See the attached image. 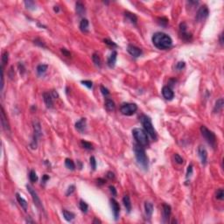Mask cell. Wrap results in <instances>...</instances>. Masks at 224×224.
<instances>
[{"label":"cell","instance_id":"obj_6","mask_svg":"<svg viewBox=\"0 0 224 224\" xmlns=\"http://www.w3.org/2000/svg\"><path fill=\"white\" fill-rule=\"evenodd\" d=\"M33 130H34L33 139L30 146L32 147V149H36L37 148V140L42 135V130H41V126H40L39 122H38V121L33 122Z\"/></svg>","mask_w":224,"mask_h":224},{"label":"cell","instance_id":"obj_39","mask_svg":"<svg viewBox=\"0 0 224 224\" xmlns=\"http://www.w3.org/2000/svg\"><path fill=\"white\" fill-rule=\"evenodd\" d=\"M159 21H158V23L160 25V26H167V24H168V19L166 18H160L159 19H158Z\"/></svg>","mask_w":224,"mask_h":224},{"label":"cell","instance_id":"obj_41","mask_svg":"<svg viewBox=\"0 0 224 224\" xmlns=\"http://www.w3.org/2000/svg\"><path fill=\"white\" fill-rule=\"evenodd\" d=\"M103 42H104L106 45H108V46H109V47H113V48H117V45L115 42H113V41L110 40V39H105L103 40Z\"/></svg>","mask_w":224,"mask_h":224},{"label":"cell","instance_id":"obj_56","mask_svg":"<svg viewBox=\"0 0 224 224\" xmlns=\"http://www.w3.org/2000/svg\"><path fill=\"white\" fill-rule=\"evenodd\" d=\"M93 223H102V221H100V220H98V219H96V218H95V220H94V221H93Z\"/></svg>","mask_w":224,"mask_h":224},{"label":"cell","instance_id":"obj_13","mask_svg":"<svg viewBox=\"0 0 224 224\" xmlns=\"http://www.w3.org/2000/svg\"><path fill=\"white\" fill-rule=\"evenodd\" d=\"M127 51L128 53L133 56V57H139L142 54V50L140 48H138V47L133 46V45H128V48H127Z\"/></svg>","mask_w":224,"mask_h":224},{"label":"cell","instance_id":"obj_10","mask_svg":"<svg viewBox=\"0 0 224 224\" xmlns=\"http://www.w3.org/2000/svg\"><path fill=\"white\" fill-rule=\"evenodd\" d=\"M180 36L182 39L188 41L192 39V34L187 32V26L186 23H181L180 25Z\"/></svg>","mask_w":224,"mask_h":224},{"label":"cell","instance_id":"obj_23","mask_svg":"<svg viewBox=\"0 0 224 224\" xmlns=\"http://www.w3.org/2000/svg\"><path fill=\"white\" fill-rule=\"evenodd\" d=\"M105 108L109 112H112L114 111L116 109V105H115V102L112 101L111 99H109L107 98L105 100Z\"/></svg>","mask_w":224,"mask_h":224},{"label":"cell","instance_id":"obj_20","mask_svg":"<svg viewBox=\"0 0 224 224\" xmlns=\"http://www.w3.org/2000/svg\"><path fill=\"white\" fill-rule=\"evenodd\" d=\"M16 199H17V200H18V202L19 203V205L21 206V208H23L25 211H26V210H27V208H28L27 201H26L23 197H21V195H20L18 193H16Z\"/></svg>","mask_w":224,"mask_h":224},{"label":"cell","instance_id":"obj_44","mask_svg":"<svg viewBox=\"0 0 224 224\" xmlns=\"http://www.w3.org/2000/svg\"><path fill=\"white\" fill-rule=\"evenodd\" d=\"M90 165H91V168L95 171L96 169V159H95V157L94 156H92V157H90Z\"/></svg>","mask_w":224,"mask_h":224},{"label":"cell","instance_id":"obj_24","mask_svg":"<svg viewBox=\"0 0 224 224\" xmlns=\"http://www.w3.org/2000/svg\"><path fill=\"white\" fill-rule=\"evenodd\" d=\"M48 69V66L46 64H40L37 67V74L39 76H42L45 75V73L47 72Z\"/></svg>","mask_w":224,"mask_h":224},{"label":"cell","instance_id":"obj_30","mask_svg":"<svg viewBox=\"0 0 224 224\" xmlns=\"http://www.w3.org/2000/svg\"><path fill=\"white\" fill-rule=\"evenodd\" d=\"M65 166L68 169L72 170V171L75 169V165L74 161L70 159H66L65 160Z\"/></svg>","mask_w":224,"mask_h":224},{"label":"cell","instance_id":"obj_51","mask_svg":"<svg viewBox=\"0 0 224 224\" xmlns=\"http://www.w3.org/2000/svg\"><path fill=\"white\" fill-rule=\"evenodd\" d=\"M48 180H49V176L48 175H47V174L43 175V177H42V182L43 183H46Z\"/></svg>","mask_w":224,"mask_h":224},{"label":"cell","instance_id":"obj_12","mask_svg":"<svg viewBox=\"0 0 224 224\" xmlns=\"http://www.w3.org/2000/svg\"><path fill=\"white\" fill-rule=\"evenodd\" d=\"M198 155L200 159L201 164L203 166H205L208 162V151L207 150L203 147V146H199L198 147Z\"/></svg>","mask_w":224,"mask_h":224},{"label":"cell","instance_id":"obj_50","mask_svg":"<svg viewBox=\"0 0 224 224\" xmlns=\"http://www.w3.org/2000/svg\"><path fill=\"white\" fill-rule=\"evenodd\" d=\"M61 53H62L65 56H67V57H70V56H71L70 53H69L68 50H66L65 48H62V49H61Z\"/></svg>","mask_w":224,"mask_h":224},{"label":"cell","instance_id":"obj_8","mask_svg":"<svg viewBox=\"0 0 224 224\" xmlns=\"http://www.w3.org/2000/svg\"><path fill=\"white\" fill-rule=\"evenodd\" d=\"M26 188H27L28 192L30 193V194H31V196H32V199H33V202H34L35 206H36L38 208L43 210V206H42V203H41V200H40L39 197L38 196L37 192H36L31 186H29V185H26Z\"/></svg>","mask_w":224,"mask_h":224},{"label":"cell","instance_id":"obj_3","mask_svg":"<svg viewBox=\"0 0 224 224\" xmlns=\"http://www.w3.org/2000/svg\"><path fill=\"white\" fill-rule=\"evenodd\" d=\"M132 135L137 141V143L145 147L149 145V138H148V134L146 131L141 128H135L132 130Z\"/></svg>","mask_w":224,"mask_h":224},{"label":"cell","instance_id":"obj_49","mask_svg":"<svg viewBox=\"0 0 224 224\" xmlns=\"http://www.w3.org/2000/svg\"><path fill=\"white\" fill-rule=\"evenodd\" d=\"M106 176H107V178L109 179V180H112V179L115 178V175H114V173L112 172H108Z\"/></svg>","mask_w":224,"mask_h":224},{"label":"cell","instance_id":"obj_33","mask_svg":"<svg viewBox=\"0 0 224 224\" xmlns=\"http://www.w3.org/2000/svg\"><path fill=\"white\" fill-rule=\"evenodd\" d=\"M81 144L82 147H83L84 149H86V150H89V151H90V150H93V149H94L92 144H91V143H89V142H87V141L81 140Z\"/></svg>","mask_w":224,"mask_h":224},{"label":"cell","instance_id":"obj_18","mask_svg":"<svg viewBox=\"0 0 224 224\" xmlns=\"http://www.w3.org/2000/svg\"><path fill=\"white\" fill-rule=\"evenodd\" d=\"M1 124L5 131H10V125H9V123H8V120L5 116L3 107H1Z\"/></svg>","mask_w":224,"mask_h":224},{"label":"cell","instance_id":"obj_40","mask_svg":"<svg viewBox=\"0 0 224 224\" xmlns=\"http://www.w3.org/2000/svg\"><path fill=\"white\" fill-rule=\"evenodd\" d=\"M100 89H101V92H102V94L104 96H108L109 95V89H108L107 88H105L103 85H101V87H100Z\"/></svg>","mask_w":224,"mask_h":224},{"label":"cell","instance_id":"obj_4","mask_svg":"<svg viewBox=\"0 0 224 224\" xmlns=\"http://www.w3.org/2000/svg\"><path fill=\"white\" fill-rule=\"evenodd\" d=\"M139 119H140V122L143 124L146 133L153 140H156L157 139V133H156V130H155V129L152 125L151 119L146 115H142L139 117Z\"/></svg>","mask_w":224,"mask_h":224},{"label":"cell","instance_id":"obj_54","mask_svg":"<svg viewBox=\"0 0 224 224\" xmlns=\"http://www.w3.org/2000/svg\"><path fill=\"white\" fill-rule=\"evenodd\" d=\"M220 43H221V45L222 46V45H223V34H222V33L220 35Z\"/></svg>","mask_w":224,"mask_h":224},{"label":"cell","instance_id":"obj_17","mask_svg":"<svg viewBox=\"0 0 224 224\" xmlns=\"http://www.w3.org/2000/svg\"><path fill=\"white\" fill-rule=\"evenodd\" d=\"M117 51H112V53L110 54V55L109 56L108 60H107V64H108V66L109 67L110 69L114 68V67H115L116 62H117Z\"/></svg>","mask_w":224,"mask_h":224},{"label":"cell","instance_id":"obj_29","mask_svg":"<svg viewBox=\"0 0 224 224\" xmlns=\"http://www.w3.org/2000/svg\"><path fill=\"white\" fill-rule=\"evenodd\" d=\"M80 29L82 33H87L88 31V20L82 18L80 23Z\"/></svg>","mask_w":224,"mask_h":224},{"label":"cell","instance_id":"obj_9","mask_svg":"<svg viewBox=\"0 0 224 224\" xmlns=\"http://www.w3.org/2000/svg\"><path fill=\"white\" fill-rule=\"evenodd\" d=\"M208 14H209V11H208V8L207 7V5H202L198 10L195 18L199 22H202L208 17Z\"/></svg>","mask_w":224,"mask_h":224},{"label":"cell","instance_id":"obj_48","mask_svg":"<svg viewBox=\"0 0 224 224\" xmlns=\"http://www.w3.org/2000/svg\"><path fill=\"white\" fill-rule=\"evenodd\" d=\"M109 191L112 193V195H114V196L117 195V189H116V187L114 186H109Z\"/></svg>","mask_w":224,"mask_h":224},{"label":"cell","instance_id":"obj_53","mask_svg":"<svg viewBox=\"0 0 224 224\" xmlns=\"http://www.w3.org/2000/svg\"><path fill=\"white\" fill-rule=\"evenodd\" d=\"M51 95H52V96H53L54 98H57V97L59 96L58 94H57V92H55V90H53L52 93H51Z\"/></svg>","mask_w":224,"mask_h":224},{"label":"cell","instance_id":"obj_11","mask_svg":"<svg viewBox=\"0 0 224 224\" xmlns=\"http://www.w3.org/2000/svg\"><path fill=\"white\" fill-rule=\"evenodd\" d=\"M110 207L112 209V213L114 214L115 220H117L119 217V214H120V206L119 203L115 200V199H110Z\"/></svg>","mask_w":224,"mask_h":224},{"label":"cell","instance_id":"obj_16","mask_svg":"<svg viewBox=\"0 0 224 224\" xmlns=\"http://www.w3.org/2000/svg\"><path fill=\"white\" fill-rule=\"evenodd\" d=\"M86 127H87V121L86 118H81L79 121H77L75 123V129L81 132V133H84L86 130Z\"/></svg>","mask_w":224,"mask_h":224},{"label":"cell","instance_id":"obj_31","mask_svg":"<svg viewBox=\"0 0 224 224\" xmlns=\"http://www.w3.org/2000/svg\"><path fill=\"white\" fill-rule=\"evenodd\" d=\"M92 60H93V62L95 63V65L96 67H101V59H100V56L97 54H93L92 55Z\"/></svg>","mask_w":224,"mask_h":224},{"label":"cell","instance_id":"obj_37","mask_svg":"<svg viewBox=\"0 0 224 224\" xmlns=\"http://www.w3.org/2000/svg\"><path fill=\"white\" fill-rule=\"evenodd\" d=\"M173 158H174V160H175V162H176L177 164H179V165H181V164H183V162H184V160L182 159V157H181L180 154L175 153V154H174V156H173Z\"/></svg>","mask_w":224,"mask_h":224},{"label":"cell","instance_id":"obj_22","mask_svg":"<svg viewBox=\"0 0 224 224\" xmlns=\"http://www.w3.org/2000/svg\"><path fill=\"white\" fill-rule=\"evenodd\" d=\"M145 215L147 216V218H151L153 213V205L152 203L149 202V201H146L145 203Z\"/></svg>","mask_w":224,"mask_h":224},{"label":"cell","instance_id":"obj_36","mask_svg":"<svg viewBox=\"0 0 224 224\" xmlns=\"http://www.w3.org/2000/svg\"><path fill=\"white\" fill-rule=\"evenodd\" d=\"M215 197L217 200H222L224 199V192H223V189L222 188H220L216 191L215 193Z\"/></svg>","mask_w":224,"mask_h":224},{"label":"cell","instance_id":"obj_34","mask_svg":"<svg viewBox=\"0 0 224 224\" xmlns=\"http://www.w3.org/2000/svg\"><path fill=\"white\" fill-rule=\"evenodd\" d=\"M25 5L29 10H35L36 9L35 3L33 1H30V0H28V1H25Z\"/></svg>","mask_w":224,"mask_h":224},{"label":"cell","instance_id":"obj_43","mask_svg":"<svg viewBox=\"0 0 224 224\" xmlns=\"http://www.w3.org/2000/svg\"><path fill=\"white\" fill-rule=\"evenodd\" d=\"M75 191V185H71L70 187H69L68 191H67V193H66V195H67V196H69V195H71Z\"/></svg>","mask_w":224,"mask_h":224},{"label":"cell","instance_id":"obj_2","mask_svg":"<svg viewBox=\"0 0 224 224\" xmlns=\"http://www.w3.org/2000/svg\"><path fill=\"white\" fill-rule=\"evenodd\" d=\"M134 153H135V157L138 164L145 170L148 169L149 166V160L148 157L145 153V151L143 146L139 145L138 144L134 145Z\"/></svg>","mask_w":224,"mask_h":224},{"label":"cell","instance_id":"obj_35","mask_svg":"<svg viewBox=\"0 0 224 224\" xmlns=\"http://www.w3.org/2000/svg\"><path fill=\"white\" fill-rule=\"evenodd\" d=\"M29 179L32 182H36L38 181V176L34 170H31V172L29 173Z\"/></svg>","mask_w":224,"mask_h":224},{"label":"cell","instance_id":"obj_38","mask_svg":"<svg viewBox=\"0 0 224 224\" xmlns=\"http://www.w3.org/2000/svg\"><path fill=\"white\" fill-rule=\"evenodd\" d=\"M8 60H9V54H8V52H5L2 54V66L3 67L8 62Z\"/></svg>","mask_w":224,"mask_h":224},{"label":"cell","instance_id":"obj_26","mask_svg":"<svg viewBox=\"0 0 224 224\" xmlns=\"http://www.w3.org/2000/svg\"><path fill=\"white\" fill-rule=\"evenodd\" d=\"M123 203H124L127 212L130 213V210H131V202H130V197L128 195H125L123 198Z\"/></svg>","mask_w":224,"mask_h":224},{"label":"cell","instance_id":"obj_46","mask_svg":"<svg viewBox=\"0 0 224 224\" xmlns=\"http://www.w3.org/2000/svg\"><path fill=\"white\" fill-rule=\"evenodd\" d=\"M81 83L88 88H91L92 86H93V83H92L91 81H81Z\"/></svg>","mask_w":224,"mask_h":224},{"label":"cell","instance_id":"obj_21","mask_svg":"<svg viewBox=\"0 0 224 224\" xmlns=\"http://www.w3.org/2000/svg\"><path fill=\"white\" fill-rule=\"evenodd\" d=\"M124 18L125 19L130 22V24H133V25H136L137 24V21H138V18L137 16L134 14V13H131V12H125L124 13Z\"/></svg>","mask_w":224,"mask_h":224},{"label":"cell","instance_id":"obj_27","mask_svg":"<svg viewBox=\"0 0 224 224\" xmlns=\"http://www.w3.org/2000/svg\"><path fill=\"white\" fill-rule=\"evenodd\" d=\"M75 10H76V12L79 16H82L86 10H85V7H84V5L81 2H77L76 5H75Z\"/></svg>","mask_w":224,"mask_h":224},{"label":"cell","instance_id":"obj_32","mask_svg":"<svg viewBox=\"0 0 224 224\" xmlns=\"http://www.w3.org/2000/svg\"><path fill=\"white\" fill-rule=\"evenodd\" d=\"M79 207H80V209H81V210L83 213H87V212H88V204L85 202L84 200H80Z\"/></svg>","mask_w":224,"mask_h":224},{"label":"cell","instance_id":"obj_55","mask_svg":"<svg viewBox=\"0 0 224 224\" xmlns=\"http://www.w3.org/2000/svg\"><path fill=\"white\" fill-rule=\"evenodd\" d=\"M54 11L55 12H59V11H60V8H59V6H54Z\"/></svg>","mask_w":224,"mask_h":224},{"label":"cell","instance_id":"obj_19","mask_svg":"<svg viewBox=\"0 0 224 224\" xmlns=\"http://www.w3.org/2000/svg\"><path fill=\"white\" fill-rule=\"evenodd\" d=\"M43 99H44V102H45V103H46L48 108H49V109L53 108V106H54V97L52 96V95L50 93H48V92L44 93L43 94Z\"/></svg>","mask_w":224,"mask_h":224},{"label":"cell","instance_id":"obj_28","mask_svg":"<svg viewBox=\"0 0 224 224\" xmlns=\"http://www.w3.org/2000/svg\"><path fill=\"white\" fill-rule=\"evenodd\" d=\"M62 214H63V217L65 218V220L68 221H72L75 219V214H73L72 212H69L68 210L64 209L62 211Z\"/></svg>","mask_w":224,"mask_h":224},{"label":"cell","instance_id":"obj_45","mask_svg":"<svg viewBox=\"0 0 224 224\" xmlns=\"http://www.w3.org/2000/svg\"><path fill=\"white\" fill-rule=\"evenodd\" d=\"M193 174V165H189L187 170V178L188 179L189 177H191V175Z\"/></svg>","mask_w":224,"mask_h":224},{"label":"cell","instance_id":"obj_52","mask_svg":"<svg viewBox=\"0 0 224 224\" xmlns=\"http://www.w3.org/2000/svg\"><path fill=\"white\" fill-rule=\"evenodd\" d=\"M97 184L98 185H100V186H102V185H103V184H105V181L103 180V179H98L97 180Z\"/></svg>","mask_w":224,"mask_h":224},{"label":"cell","instance_id":"obj_25","mask_svg":"<svg viewBox=\"0 0 224 224\" xmlns=\"http://www.w3.org/2000/svg\"><path fill=\"white\" fill-rule=\"evenodd\" d=\"M223 105H224L223 98L218 99V100L216 101L215 105H214V113H218V112H220V111L223 109Z\"/></svg>","mask_w":224,"mask_h":224},{"label":"cell","instance_id":"obj_57","mask_svg":"<svg viewBox=\"0 0 224 224\" xmlns=\"http://www.w3.org/2000/svg\"><path fill=\"white\" fill-rule=\"evenodd\" d=\"M26 221H27V222H33V221H32V220L30 219V217H28V219L26 220Z\"/></svg>","mask_w":224,"mask_h":224},{"label":"cell","instance_id":"obj_15","mask_svg":"<svg viewBox=\"0 0 224 224\" xmlns=\"http://www.w3.org/2000/svg\"><path fill=\"white\" fill-rule=\"evenodd\" d=\"M171 212H172V209H171V207L168 205V204H163V210H162V213H163V221L164 222H168L169 221V218L171 216Z\"/></svg>","mask_w":224,"mask_h":224},{"label":"cell","instance_id":"obj_7","mask_svg":"<svg viewBox=\"0 0 224 224\" xmlns=\"http://www.w3.org/2000/svg\"><path fill=\"white\" fill-rule=\"evenodd\" d=\"M137 110H138V106L136 103H129V102L124 103L120 108L121 113L125 116H131L133 114H135Z\"/></svg>","mask_w":224,"mask_h":224},{"label":"cell","instance_id":"obj_42","mask_svg":"<svg viewBox=\"0 0 224 224\" xmlns=\"http://www.w3.org/2000/svg\"><path fill=\"white\" fill-rule=\"evenodd\" d=\"M184 68H185V62L184 61H179L175 66V69L177 70H182Z\"/></svg>","mask_w":224,"mask_h":224},{"label":"cell","instance_id":"obj_5","mask_svg":"<svg viewBox=\"0 0 224 224\" xmlns=\"http://www.w3.org/2000/svg\"><path fill=\"white\" fill-rule=\"evenodd\" d=\"M200 132H201V135H202L203 138L206 139V141L212 147H215V145H216L215 134L213 131H211L210 130H208L205 125H202L200 127Z\"/></svg>","mask_w":224,"mask_h":224},{"label":"cell","instance_id":"obj_14","mask_svg":"<svg viewBox=\"0 0 224 224\" xmlns=\"http://www.w3.org/2000/svg\"><path fill=\"white\" fill-rule=\"evenodd\" d=\"M162 95L166 100H172L174 97V93L169 86H165L162 88Z\"/></svg>","mask_w":224,"mask_h":224},{"label":"cell","instance_id":"obj_47","mask_svg":"<svg viewBox=\"0 0 224 224\" xmlns=\"http://www.w3.org/2000/svg\"><path fill=\"white\" fill-rule=\"evenodd\" d=\"M34 44L37 45V46H39V47H40V48H46V45H45V44H44L40 39H37L34 40Z\"/></svg>","mask_w":224,"mask_h":224},{"label":"cell","instance_id":"obj_1","mask_svg":"<svg viewBox=\"0 0 224 224\" xmlns=\"http://www.w3.org/2000/svg\"><path fill=\"white\" fill-rule=\"evenodd\" d=\"M151 40H152V43L154 46L160 50L168 49L172 45V40L171 37L161 32L154 33L151 38Z\"/></svg>","mask_w":224,"mask_h":224}]
</instances>
